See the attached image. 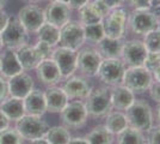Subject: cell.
<instances>
[{
	"label": "cell",
	"mask_w": 160,
	"mask_h": 144,
	"mask_svg": "<svg viewBox=\"0 0 160 144\" xmlns=\"http://www.w3.org/2000/svg\"><path fill=\"white\" fill-rule=\"evenodd\" d=\"M127 25L132 30V33L140 35V36H143L147 33L160 27L158 14L154 11H152V8L134 10L133 12L128 16Z\"/></svg>",
	"instance_id": "obj_5"
},
{
	"label": "cell",
	"mask_w": 160,
	"mask_h": 144,
	"mask_svg": "<svg viewBox=\"0 0 160 144\" xmlns=\"http://www.w3.org/2000/svg\"><path fill=\"white\" fill-rule=\"evenodd\" d=\"M8 95V89H7V81L4 77H0V102L6 99Z\"/></svg>",
	"instance_id": "obj_42"
},
{
	"label": "cell",
	"mask_w": 160,
	"mask_h": 144,
	"mask_svg": "<svg viewBox=\"0 0 160 144\" xmlns=\"http://www.w3.org/2000/svg\"><path fill=\"white\" fill-rule=\"evenodd\" d=\"M86 109L88 115L92 118L105 117L112 109L111 95L109 87H98L92 89L90 95L86 97Z\"/></svg>",
	"instance_id": "obj_4"
},
{
	"label": "cell",
	"mask_w": 160,
	"mask_h": 144,
	"mask_svg": "<svg viewBox=\"0 0 160 144\" xmlns=\"http://www.w3.org/2000/svg\"><path fill=\"white\" fill-rule=\"evenodd\" d=\"M157 14H158V19H159V25H160V12H159V13H157Z\"/></svg>",
	"instance_id": "obj_54"
},
{
	"label": "cell",
	"mask_w": 160,
	"mask_h": 144,
	"mask_svg": "<svg viewBox=\"0 0 160 144\" xmlns=\"http://www.w3.org/2000/svg\"><path fill=\"white\" fill-rule=\"evenodd\" d=\"M0 36L2 45L12 51H17L18 48L25 46L29 41V33L24 29L17 17H10V21Z\"/></svg>",
	"instance_id": "obj_6"
},
{
	"label": "cell",
	"mask_w": 160,
	"mask_h": 144,
	"mask_svg": "<svg viewBox=\"0 0 160 144\" xmlns=\"http://www.w3.org/2000/svg\"><path fill=\"white\" fill-rule=\"evenodd\" d=\"M2 47H4V45H2V40H1V36H0V52H1Z\"/></svg>",
	"instance_id": "obj_52"
},
{
	"label": "cell",
	"mask_w": 160,
	"mask_h": 144,
	"mask_svg": "<svg viewBox=\"0 0 160 144\" xmlns=\"http://www.w3.org/2000/svg\"><path fill=\"white\" fill-rule=\"evenodd\" d=\"M14 129L17 130L23 139L33 142V141L44 138L49 129V125L46 120L42 119V117L25 114L19 120L16 121Z\"/></svg>",
	"instance_id": "obj_3"
},
{
	"label": "cell",
	"mask_w": 160,
	"mask_h": 144,
	"mask_svg": "<svg viewBox=\"0 0 160 144\" xmlns=\"http://www.w3.org/2000/svg\"><path fill=\"white\" fill-rule=\"evenodd\" d=\"M103 58L97 49L84 48L78 52L77 58V70H79L84 77H96Z\"/></svg>",
	"instance_id": "obj_11"
},
{
	"label": "cell",
	"mask_w": 160,
	"mask_h": 144,
	"mask_svg": "<svg viewBox=\"0 0 160 144\" xmlns=\"http://www.w3.org/2000/svg\"><path fill=\"white\" fill-rule=\"evenodd\" d=\"M0 110L11 121L19 120L23 115H25V108H24V101L17 97H6L0 102Z\"/></svg>",
	"instance_id": "obj_24"
},
{
	"label": "cell",
	"mask_w": 160,
	"mask_h": 144,
	"mask_svg": "<svg viewBox=\"0 0 160 144\" xmlns=\"http://www.w3.org/2000/svg\"><path fill=\"white\" fill-rule=\"evenodd\" d=\"M160 65V53H149L147 54L146 61L143 64V66L147 67L149 71H153L155 67H158Z\"/></svg>",
	"instance_id": "obj_36"
},
{
	"label": "cell",
	"mask_w": 160,
	"mask_h": 144,
	"mask_svg": "<svg viewBox=\"0 0 160 144\" xmlns=\"http://www.w3.org/2000/svg\"><path fill=\"white\" fill-rule=\"evenodd\" d=\"M36 72H37L38 79L44 85H48V87L56 85L62 78V75H61L56 62L54 61L52 58L43 59L40 62V65L36 67Z\"/></svg>",
	"instance_id": "obj_18"
},
{
	"label": "cell",
	"mask_w": 160,
	"mask_h": 144,
	"mask_svg": "<svg viewBox=\"0 0 160 144\" xmlns=\"http://www.w3.org/2000/svg\"><path fill=\"white\" fill-rule=\"evenodd\" d=\"M151 3H152V7L160 8V0H151Z\"/></svg>",
	"instance_id": "obj_48"
},
{
	"label": "cell",
	"mask_w": 160,
	"mask_h": 144,
	"mask_svg": "<svg viewBox=\"0 0 160 144\" xmlns=\"http://www.w3.org/2000/svg\"><path fill=\"white\" fill-rule=\"evenodd\" d=\"M128 125L141 132H147L153 126V112L145 100H135L126 110Z\"/></svg>",
	"instance_id": "obj_1"
},
{
	"label": "cell",
	"mask_w": 160,
	"mask_h": 144,
	"mask_svg": "<svg viewBox=\"0 0 160 144\" xmlns=\"http://www.w3.org/2000/svg\"><path fill=\"white\" fill-rule=\"evenodd\" d=\"M147 54L148 52L142 40H129L123 42L121 60L126 66H143Z\"/></svg>",
	"instance_id": "obj_12"
},
{
	"label": "cell",
	"mask_w": 160,
	"mask_h": 144,
	"mask_svg": "<svg viewBox=\"0 0 160 144\" xmlns=\"http://www.w3.org/2000/svg\"><path fill=\"white\" fill-rule=\"evenodd\" d=\"M23 71L19 61L17 59L16 52L12 49H7L0 55V72L6 78L16 76Z\"/></svg>",
	"instance_id": "obj_25"
},
{
	"label": "cell",
	"mask_w": 160,
	"mask_h": 144,
	"mask_svg": "<svg viewBox=\"0 0 160 144\" xmlns=\"http://www.w3.org/2000/svg\"><path fill=\"white\" fill-rule=\"evenodd\" d=\"M77 58L78 51H73L63 46L53 49L52 53V59L56 62L62 78H68L77 71Z\"/></svg>",
	"instance_id": "obj_13"
},
{
	"label": "cell",
	"mask_w": 160,
	"mask_h": 144,
	"mask_svg": "<svg viewBox=\"0 0 160 144\" xmlns=\"http://www.w3.org/2000/svg\"><path fill=\"white\" fill-rule=\"evenodd\" d=\"M72 10L63 1H53L44 10V18L47 23H50L55 27L62 28L71 21Z\"/></svg>",
	"instance_id": "obj_15"
},
{
	"label": "cell",
	"mask_w": 160,
	"mask_h": 144,
	"mask_svg": "<svg viewBox=\"0 0 160 144\" xmlns=\"http://www.w3.org/2000/svg\"><path fill=\"white\" fill-rule=\"evenodd\" d=\"M149 96H151V99L155 101V102L160 103V82L158 81H153L152 83V85L149 87Z\"/></svg>",
	"instance_id": "obj_40"
},
{
	"label": "cell",
	"mask_w": 160,
	"mask_h": 144,
	"mask_svg": "<svg viewBox=\"0 0 160 144\" xmlns=\"http://www.w3.org/2000/svg\"><path fill=\"white\" fill-rule=\"evenodd\" d=\"M127 12L121 8H112L110 12L102 19L104 33L107 37L111 39H123L127 29Z\"/></svg>",
	"instance_id": "obj_8"
},
{
	"label": "cell",
	"mask_w": 160,
	"mask_h": 144,
	"mask_svg": "<svg viewBox=\"0 0 160 144\" xmlns=\"http://www.w3.org/2000/svg\"><path fill=\"white\" fill-rule=\"evenodd\" d=\"M86 139L90 144H112L113 135L104 125H98L87 133Z\"/></svg>",
	"instance_id": "obj_29"
},
{
	"label": "cell",
	"mask_w": 160,
	"mask_h": 144,
	"mask_svg": "<svg viewBox=\"0 0 160 144\" xmlns=\"http://www.w3.org/2000/svg\"><path fill=\"white\" fill-rule=\"evenodd\" d=\"M16 55H17V59L23 71L36 70V67L40 65V62L43 60V56L38 52V49L35 46H29V45L18 48L16 51Z\"/></svg>",
	"instance_id": "obj_21"
},
{
	"label": "cell",
	"mask_w": 160,
	"mask_h": 144,
	"mask_svg": "<svg viewBox=\"0 0 160 144\" xmlns=\"http://www.w3.org/2000/svg\"><path fill=\"white\" fill-rule=\"evenodd\" d=\"M153 81L152 71L145 66H128L124 70L122 84L129 88L134 94H142L148 91Z\"/></svg>",
	"instance_id": "obj_2"
},
{
	"label": "cell",
	"mask_w": 160,
	"mask_h": 144,
	"mask_svg": "<svg viewBox=\"0 0 160 144\" xmlns=\"http://www.w3.org/2000/svg\"><path fill=\"white\" fill-rule=\"evenodd\" d=\"M105 127L112 133L113 136L120 135L122 131H124L128 126V120L126 117V113L122 110H115L110 112L105 115Z\"/></svg>",
	"instance_id": "obj_26"
},
{
	"label": "cell",
	"mask_w": 160,
	"mask_h": 144,
	"mask_svg": "<svg viewBox=\"0 0 160 144\" xmlns=\"http://www.w3.org/2000/svg\"><path fill=\"white\" fill-rule=\"evenodd\" d=\"M35 47L38 49L43 59H48V58H52V53H53V47L47 43V42H43V41H37V43L35 45Z\"/></svg>",
	"instance_id": "obj_37"
},
{
	"label": "cell",
	"mask_w": 160,
	"mask_h": 144,
	"mask_svg": "<svg viewBox=\"0 0 160 144\" xmlns=\"http://www.w3.org/2000/svg\"><path fill=\"white\" fill-rule=\"evenodd\" d=\"M17 18L28 33H37L42 24L46 23L44 10L36 5H28L20 8Z\"/></svg>",
	"instance_id": "obj_14"
},
{
	"label": "cell",
	"mask_w": 160,
	"mask_h": 144,
	"mask_svg": "<svg viewBox=\"0 0 160 144\" xmlns=\"http://www.w3.org/2000/svg\"><path fill=\"white\" fill-rule=\"evenodd\" d=\"M105 4L108 5V7L110 8V10H112V8H117V7H121V5L126 1V0H103Z\"/></svg>",
	"instance_id": "obj_45"
},
{
	"label": "cell",
	"mask_w": 160,
	"mask_h": 144,
	"mask_svg": "<svg viewBox=\"0 0 160 144\" xmlns=\"http://www.w3.org/2000/svg\"><path fill=\"white\" fill-rule=\"evenodd\" d=\"M86 41L84 25L80 22H68L60 29L61 46L71 48L73 51H79Z\"/></svg>",
	"instance_id": "obj_10"
},
{
	"label": "cell",
	"mask_w": 160,
	"mask_h": 144,
	"mask_svg": "<svg viewBox=\"0 0 160 144\" xmlns=\"http://www.w3.org/2000/svg\"><path fill=\"white\" fill-rule=\"evenodd\" d=\"M152 75H153L154 81H158V82H160V65L158 66V67H155V69L152 71Z\"/></svg>",
	"instance_id": "obj_47"
},
{
	"label": "cell",
	"mask_w": 160,
	"mask_h": 144,
	"mask_svg": "<svg viewBox=\"0 0 160 144\" xmlns=\"http://www.w3.org/2000/svg\"><path fill=\"white\" fill-rule=\"evenodd\" d=\"M8 126H10V120H8V118L0 110V132H2L4 130L8 129Z\"/></svg>",
	"instance_id": "obj_44"
},
{
	"label": "cell",
	"mask_w": 160,
	"mask_h": 144,
	"mask_svg": "<svg viewBox=\"0 0 160 144\" xmlns=\"http://www.w3.org/2000/svg\"><path fill=\"white\" fill-rule=\"evenodd\" d=\"M157 118H158V121H159V124H160V103H159L158 109H157Z\"/></svg>",
	"instance_id": "obj_51"
},
{
	"label": "cell",
	"mask_w": 160,
	"mask_h": 144,
	"mask_svg": "<svg viewBox=\"0 0 160 144\" xmlns=\"http://www.w3.org/2000/svg\"><path fill=\"white\" fill-rule=\"evenodd\" d=\"M68 144H90L88 141L86 139V137H74L71 138V141L68 142Z\"/></svg>",
	"instance_id": "obj_46"
},
{
	"label": "cell",
	"mask_w": 160,
	"mask_h": 144,
	"mask_svg": "<svg viewBox=\"0 0 160 144\" xmlns=\"http://www.w3.org/2000/svg\"><path fill=\"white\" fill-rule=\"evenodd\" d=\"M50 3H53V1H63V3H67V0H49Z\"/></svg>",
	"instance_id": "obj_53"
},
{
	"label": "cell",
	"mask_w": 160,
	"mask_h": 144,
	"mask_svg": "<svg viewBox=\"0 0 160 144\" xmlns=\"http://www.w3.org/2000/svg\"><path fill=\"white\" fill-rule=\"evenodd\" d=\"M71 132L66 126H53L49 127L44 136V139L49 144H68L71 141Z\"/></svg>",
	"instance_id": "obj_28"
},
{
	"label": "cell",
	"mask_w": 160,
	"mask_h": 144,
	"mask_svg": "<svg viewBox=\"0 0 160 144\" xmlns=\"http://www.w3.org/2000/svg\"><path fill=\"white\" fill-rule=\"evenodd\" d=\"M23 101H24L25 114L42 117L47 112V103H46L44 93L41 90L32 89L27 95V97L23 99Z\"/></svg>",
	"instance_id": "obj_22"
},
{
	"label": "cell",
	"mask_w": 160,
	"mask_h": 144,
	"mask_svg": "<svg viewBox=\"0 0 160 144\" xmlns=\"http://www.w3.org/2000/svg\"><path fill=\"white\" fill-rule=\"evenodd\" d=\"M111 104L116 110H127L134 103L135 94L123 84L115 85L110 89Z\"/></svg>",
	"instance_id": "obj_19"
},
{
	"label": "cell",
	"mask_w": 160,
	"mask_h": 144,
	"mask_svg": "<svg viewBox=\"0 0 160 144\" xmlns=\"http://www.w3.org/2000/svg\"><path fill=\"white\" fill-rule=\"evenodd\" d=\"M126 65L120 58L116 59H103L98 69V78L107 87L112 88L115 85L122 84Z\"/></svg>",
	"instance_id": "obj_7"
},
{
	"label": "cell",
	"mask_w": 160,
	"mask_h": 144,
	"mask_svg": "<svg viewBox=\"0 0 160 144\" xmlns=\"http://www.w3.org/2000/svg\"><path fill=\"white\" fill-rule=\"evenodd\" d=\"M7 89H8V95L10 96L23 100L33 89L32 77L27 72L22 71L18 75L12 76L8 78Z\"/></svg>",
	"instance_id": "obj_17"
},
{
	"label": "cell",
	"mask_w": 160,
	"mask_h": 144,
	"mask_svg": "<svg viewBox=\"0 0 160 144\" xmlns=\"http://www.w3.org/2000/svg\"><path fill=\"white\" fill-rule=\"evenodd\" d=\"M44 97L47 103V112L50 113H61V110L69 102V99L66 95L65 90L56 85L49 87L44 91Z\"/></svg>",
	"instance_id": "obj_20"
},
{
	"label": "cell",
	"mask_w": 160,
	"mask_h": 144,
	"mask_svg": "<svg viewBox=\"0 0 160 144\" xmlns=\"http://www.w3.org/2000/svg\"><path fill=\"white\" fill-rule=\"evenodd\" d=\"M84 31H85L86 41L93 42V43H98L100 40H103L105 37V33H104V28H103L102 22L90 24V25H84Z\"/></svg>",
	"instance_id": "obj_32"
},
{
	"label": "cell",
	"mask_w": 160,
	"mask_h": 144,
	"mask_svg": "<svg viewBox=\"0 0 160 144\" xmlns=\"http://www.w3.org/2000/svg\"><path fill=\"white\" fill-rule=\"evenodd\" d=\"M88 3L90 0H67V5L71 7V10H79Z\"/></svg>",
	"instance_id": "obj_41"
},
{
	"label": "cell",
	"mask_w": 160,
	"mask_h": 144,
	"mask_svg": "<svg viewBox=\"0 0 160 144\" xmlns=\"http://www.w3.org/2000/svg\"><path fill=\"white\" fill-rule=\"evenodd\" d=\"M23 138L16 129H6L0 132V144H22Z\"/></svg>",
	"instance_id": "obj_34"
},
{
	"label": "cell",
	"mask_w": 160,
	"mask_h": 144,
	"mask_svg": "<svg viewBox=\"0 0 160 144\" xmlns=\"http://www.w3.org/2000/svg\"><path fill=\"white\" fill-rule=\"evenodd\" d=\"M31 144H49L44 139V138H42V139H37V141H33V142H31Z\"/></svg>",
	"instance_id": "obj_49"
},
{
	"label": "cell",
	"mask_w": 160,
	"mask_h": 144,
	"mask_svg": "<svg viewBox=\"0 0 160 144\" xmlns=\"http://www.w3.org/2000/svg\"><path fill=\"white\" fill-rule=\"evenodd\" d=\"M30 1H36V0H30Z\"/></svg>",
	"instance_id": "obj_55"
},
{
	"label": "cell",
	"mask_w": 160,
	"mask_h": 144,
	"mask_svg": "<svg viewBox=\"0 0 160 144\" xmlns=\"http://www.w3.org/2000/svg\"><path fill=\"white\" fill-rule=\"evenodd\" d=\"M79 11V18L80 23L82 25H90V24H94L102 22V17L96 12V10L93 8V6L91 5V3L86 4L85 6H82L81 8L78 10Z\"/></svg>",
	"instance_id": "obj_31"
},
{
	"label": "cell",
	"mask_w": 160,
	"mask_h": 144,
	"mask_svg": "<svg viewBox=\"0 0 160 144\" xmlns=\"http://www.w3.org/2000/svg\"><path fill=\"white\" fill-rule=\"evenodd\" d=\"M146 144H160V124L147 131Z\"/></svg>",
	"instance_id": "obj_35"
},
{
	"label": "cell",
	"mask_w": 160,
	"mask_h": 144,
	"mask_svg": "<svg viewBox=\"0 0 160 144\" xmlns=\"http://www.w3.org/2000/svg\"><path fill=\"white\" fill-rule=\"evenodd\" d=\"M62 89L69 100H86L92 91V87L82 76H71L67 78Z\"/></svg>",
	"instance_id": "obj_16"
},
{
	"label": "cell",
	"mask_w": 160,
	"mask_h": 144,
	"mask_svg": "<svg viewBox=\"0 0 160 144\" xmlns=\"http://www.w3.org/2000/svg\"><path fill=\"white\" fill-rule=\"evenodd\" d=\"M91 5L93 6V8L96 10V12L99 14L102 18H104V17L110 12V8L108 7V5L103 0H93V1L91 3Z\"/></svg>",
	"instance_id": "obj_38"
},
{
	"label": "cell",
	"mask_w": 160,
	"mask_h": 144,
	"mask_svg": "<svg viewBox=\"0 0 160 144\" xmlns=\"http://www.w3.org/2000/svg\"><path fill=\"white\" fill-rule=\"evenodd\" d=\"M143 45L147 52L149 53H160V28H157L152 31L143 35Z\"/></svg>",
	"instance_id": "obj_33"
},
{
	"label": "cell",
	"mask_w": 160,
	"mask_h": 144,
	"mask_svg": "<svg viewBox=\"0 0 160 144\" xmlns=\"http://www.w3.org/2000/svg\"><path fill=\"white\" fill-rule=\"evenodd\" d=\"M117 144H146V137L143 132L128 126L117 135Z\"/></svg>",
	"instance_id": "obj_30"
},
{
	"label": "cell",
	"mask_w": 160,
	"mask_h": 144,
	"mask_svg": "<svg viewBox=\"0 0 160 144\" xmlns=\"http://www.w3.org/2000/svg\"><path fill=\"white\" fill-rule=\"evenodd\" d=\"M37 39H38V41L47 42L52 47H55L60 42V28L55 27L53 24L46 22L38 29Z\"/></svg>",
	"instance_id": "obj_27"
},
{
	"label": "cell",
	"mask_w": 160,
	"mask_h": 144,
	"mask_svg": "<svg viewBox=\"0 0 160 144\" xmlns=\"http://www.w3.org/2000/svg\"><path fill=\"white\" fill-rule=\"evenodd\" d=\"M123 41L122 39H111L104 37L97 43V51L103 59H116L120 58L122 54Z\"/></svg>",
	"instance_id": "obj_23"
},
{
	"label": "cell",
	"mask_w": 160,
	"mask_h": 144,
	"mask_svg": "<svg viewBox=\"0 0 160 144\" xmlns=\"http://www.w3.org/2000/svg\"><path fill=\"white\" fill-rule=\"evenodd\" d=\"M61 120L66 127L72 129H80L85 126L87 123V113L85 103L80 100H74L72 102H68L66 107L61 110Z\"/></svg>",
	"instance_id": "obj_9"
},
{
	"label": "cell",
	"mask_w": 160,
	"mask_h": 144,
	"mask_svg": "<svg viewBox=\"0 0 160 144\" xmlns=\"http://www.w3.org/2000/svg\"><path fill=\"white\" fill-rule=\"evenodd\" d=\"M6 3H7V0H0V10H2V8L5 7Z\"/></svg>",
	"instance_id": "obj_50"
},
{
	"label": "cell",
	"mask_w": 160,
	"mask_h": 144,
	"mask_svg": "<svg viewBox=\"0 0 160 144\" xmlns=\"http://www.w3.org/2000/svg\"><path fill=\"white\" fill-rule=\"evenodd\" d=\"M8 21H10V16L7 14V12H5L4 10H0V34L5 29Z\"/></svg>",
	"instance_id": "obj_43"
},
{
	"label": "cell",
	"mask_w": 160,
	"mask_h": 144,
	"mask_svg": "<svg viewBox=\"0 0 160 144\" xmlns=\"http://www.w3.org/2000/svg\"><path fill=\"white\" fill-rule=\"evenodd\" d=\"M134 10H148L152 8L151 0H128Z\"/></svg>",
	"instance_id": "obj_39"
}]
</instances>
